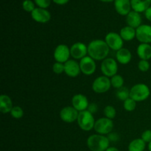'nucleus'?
<instances>
[{
	"label": "nucleus",
	"mask_w": 151,
	"mask_h": 151,
	"mask_svg": "<svg viewBox=\"0 0 151 151\" xmlns=\"http://www.w3.org/2000/svg\"><path fill=\"white\" fill-rule=\"evenodd\" d=\"M110 48L106 42L101 39L93 40L88 45V56L94 60H103L109 53Z\"/></svg>",
	"instance_id": "f257e3e1"
},
{
	"label": "nucleus",
	"mask_w": 151,
	"mask_h": 151,
	"mask_svg": "<svg viewBox=\"0 0 151 151\" xmlns=\"http://www.w3.org/2000/svg\"><path fill=\"white\" fill-rule=\"evenodd\" d=\"M86 144L91 151H106L109 147L110 140L104 135L93 134L87 139Z\"/></svg>",
	"instance_id": "f03ea898"
},
{
	"label": "nucleus",
	"mask_w": 151,
	"mask_h": 151,
	"mask_svg": "<svg viewBox=\"0 0 151 151\" xmlns=\"http://www.w3.org/2000/svg\"><path fill=\"white\" fill-rule=\"evenodd\" d=\"M150 94V90L146 84L138 83L130 90V97L136 102H142L147 100Z\"/></svg>",
	"instance_id": "7ed1b4c3"
},
{
	"label": "nucleus",
	"mask_w": 151,
	"mask_h": 151,
	"mask_svg": "<svg viewBox=\"0 0 151 151\" xmlns=\"http://www.w3.org/2000/svg\"><path fill=\"white\" fill-rule=\"evenodd\" d=\"M77 121L80 128L84 131H90L92 130L95 124L93 114L88 111V110L79 112Z\"/></svg>",
	"instance_id": "20e7f679"
},
{
	"label": "nucleus",
	"mask_w": 151,
	"mask_h": 151,
	"mask_svg": "<svg viewBox=\"0 0 151 151\" xmlns=\"http://www.w3.org/2000/svg\"><path fill=\"white\" fill-rule=\"evenodd\" d=\"M114 128V122L112 119L107 117H102L95 121L94 129L98 134L106 135L111 133Z\"/></svg>",
	"instance_id": "39448f33"
},
{
	"label": "nucleus",
	"mask_w": 151,
	"mask_h": 151,
	"mask_svg": "<svg viewBox=\"0 0 151 151\" xmlns=\"http://www.w3.org/2000/svg\"><path fill=\"white\" fill-rule=\"evenodd\" d=\"M101 72L104 76L112 78L117 74L118 64L116 60L114 58H106L101 63Z\"/></svg>",
	"instance_id": "423d86ee"
},
{
	"label": "nucleus",
	"mask_w": 151,
	"mask_h": 151,
	"mask_svg": "<svg viewBox=\"0 0 151 151\" xmlns=\"http://www.w3.org/2000/svg\"><path fill=\"white\" fill-rule=\"evenodd\" d=\"M111 80L106 76H100L96 78L92 83V90L97 94H103L110 89Z\"/></svg>",
	"instance_id": "0eeeda50"
},
{
	"label": "nucleus",
	"mask_w": 151,
	"mask_h": 151,
	"mask_svg": "<svg viewBox=\"0 0 151 151\" xmlns=\"http://www.w3.org/2000/svg\"><path fill=\"white\" fill-rule=\"evenodd\" d=\"M105 41L109 48L114 51H118L120 49L123 48L124 41L120 36V35L114 32H110L106 35L105 38Z\"/></svg>",
	"instance_id": "6e6552de"
},
{
	"label": "nucleus",
	"mask_w": 151,
	"mask_h": 151,
	"mask_svg": "<svg viewBox=\"0 0 151 151\" xmlns=\"http://www.w3.org/2000/svg\"><path fill=\"white\" fill-rule=\"evenodd\" d=\"M71 56L70 48L66 44H59L54 51V58L56 62L65 63Z\"/></svg>",
	"instance_id": "1a4fd4ad"
},
{
	"label": "nucleus",
	"mask_w": 151,
	"mask_h": 151,
	"mask_svg": "<svg viewBox=\"0 0 151 151\" xmlns=\"http://www.w3.org/2000/svg\"><path fill=\"white\" fill-rule=\"evenodd\" d=\"M136 38L141 44L151 43V26L148 24H142L136 29Z\"/></svg>",
	"instance_id": "9d476101"
},
{
	"label": "nucleus",
	"mask_w": 151,
	"mask_h": 151,
	"mask_svg": "<svg viewBox=\"0 0 151 151\" xmlns=\"http://www.w3.org/2000/svg\"><path fill=\"white\" fill-rule=\"evenodd\" d=\"M79 111L73 106H66L60 111V117L62 121L66 123H72L78 120Z\"/></svg>",
	"instance_id": "9b49d317"
},
{
	"label": "nucleus",
	"mask_w": 151,
	"mask_h": 151,
	"mask_svg": "<svg viewBox=\"0 0 151 151\" xmlns=\"http://www.w3.org/2000/svg\"><path fill=\"white\" fill-rule=\"evenodd\" d=\"M81 71L85 75H91L96 71L97 65L95 60L91 58L90 56H86L80 61Z\"/></svg>",
	"instance_id": "f8f14e48"
},
{
	"label": "nucleus",
	"mask_w": 151,
	"mask_h": 151,
	"mask_svg": "<svg viewBox=\"0 0 151 151\" xmlns=\"http://www.w3.org/2000/svg\"><path fill=\"white\" fill-rule=\"evenodd\" d=\"M71 56L75 60H81L88 54V46L82 42L74 44L70 48Z\"/></svg>",
	"instance_id": "ddd939ff"
},
{
	"label": "nucleus",
	"mask_w": 151,
	"mask_h": 151,
	"mask_svg": "<svg viewBox=\"0 0 151 151\" xmlns=\"http://www.w3.org/2000/svg\"><path fill=\"white\" fill-rule=\"evenodd\" d=\"M72 106L79 112L86 111L89 106L87 97L82 94L74 95L72 99Z\"/></svg>",
	"instance_id": "4468645a"
},
{
	"label": "nucleus",
	"mask_w": 151,
	"mask_h": 151,
	"mask_svg": "<svg viewBox=\"0 0 151 151\" xmlns=\"http://www.w3.org/2000/svg\"><path fill=\"white\" fill-rule=\"evenodd\" d=\"M32 19L38 23H47L51 19V14L47 10L41 7H37L31 13Z\"/></svg>",
	"instance_id": "2eb2a0df"
},
{
	"label": "nucleus",
	"mask_w": 151,
	"mask_h": 151,
	"mask_svg": "<svg viewBox=\"0 0 151 151\" xmlns=\"http://www.w3.org/2000/svg\"><path fill=\"white\" fill-rule=\"evenodd\" d=\"M65 69L64 72L67 76L70 78H76L81 72L80 63H78L76 60H70L64 63Z\"/></svg>",
	"instance_id": "dca6fc26"
},
{
	"label": "nucleus",
	"mask_w": 151,
	"mask_h": 151,
	"mask_svg": "<svg viewBox=\"0 0 151 151\" xmlns=\"http://www.w3.org/2000/svg\"><path fill=\"white\" fill-rule=\"evenodd\" d=\"M114 6L116 11L121 16H127L131 12V0H115Z\"/></svg>",
	"instance_id": "f3484780"
},
{
	"label": "nucleus",
	"mask_w": 151,
	"mask_h": 151,
	"mask_svg": "<svg viewBox=\"0 0 151 151\" xmlns=\"http://www.w3.org/2000/svg\"><path fill=\"white\" fill-rule=\"evenodd\" d=\"M142 22V19L139 13L138 12L133 10L126 16L127 24L128 26L131 27L134 29H137L139 27L141 26Z\"/></svg>",
	"instance_id": "a211bd4d"
},
{
	"label": "nucleus",
	"mask_w": 151,
	"mask_h": 151,
	"mask_svg": "<svg viewBox=\"0 0 151 151\" xmlns=\"http://www.w3.org/2000/svg\"><path fill=\"white\" fill-rule=\"evenodd\" d=\"M116 58L119 63L125 65L130 63L132 58V55L129 50L126 48H122L116 51Z\"/></svg>",
	"instance_id": "6ab92c4d"
},
{
	"label": "nucleus",
	"mask_w": 151,
	"mask_h": 151,
	"mask_svg": "<svg viewBox=\"0 0 151 151\" xmlns=\"http://www.w3.org/2000/svg\"><path fill=\"white\" fill-rule=\"evenodd\" d=\"M137 52L141 60H149L151 58V45L150 44H140L137 47Z\"/></svg>",
	"instance_id": "aec40b11"
},
{
	"label": "nucleus",
	"mask_w": 151,
	"mask_h": 151,
	"mask_svg": "<svg viewBox=\"0 0 151 151\" xmlns=\"http://www.w3.org/2000/svg\"><path fill=\"white\" fill-rule=\"evenodd\" d=\"M13 108V102L10 97L6 94H1L0 96V111L2 114L10 113Z\"/></svg>",
	"instance_id": "412c9836"
},
{
	"label": "nucleus",
	"mask_w": 151,
	"mask_h": 151,
	"mask_svg": "<svg viewBox=\"0 0 151 151\" xmlns=\"http://www.w3.org/2000/svg\"><path fill=\"white\" fill-rule=\"evenodd\" d=\"M131 7L133 10L138 13L145 12L150 7L151 0H131Z\"/></svg>",
	"instance_id": "4be33fe9"
},
{
	"label": "nucleus",
	"mask_w": 151,
	"mask_h": 151,
	"mask_svg": "<svg viewBox=\"0 0 151 151\" xmlns=\"http://www.w3.org/2000/svg\"><path fill=\"white\" fill-rule=\"evenodd\" d=\"M119 35L123 41H131L136 37V29L129 26L124 27L121 29Z\"/></svg>",
	"instance_id": "5701e85b"
},
{
	"label": "nucleus",
	"mask_w": 151,
	"mask_h": 151,
	"mask_svg": "<svg viewBox=\"0 0 151 151\" xmlns=\"http://www.w3.org/2000/svg\"><path fill=\"white\" fill-rule=\"evenodd\" d=\"M146 143L141 138L132 140L128 145V151H145Z\"/></svg>",
	"instance_id": "b1692460"
},
{
	"label": "nucleus",
	"mask_w": 151,
	"mask_h": 151,
	"mask_svg": "<svg viewBox=\"0 0 151 151\" xmlns=\"http://www.w3.org/2000/svg\"><path fill=\"white\" fill-rule=\"evenodd\" d=\"M111 86L116 89H119V88L123 87L124 85V78L121 76L120 75H117L112 77L111 78Z\"/></svg>",
	"instance_id": "393cba45"
},
{
	"label": "nucleus",
	"mask_w": 151,
	"mask_h": 151,
	"mask_svg": "<svg viewBox=\"0 0 151 151\" xmlns=\"http://www.w3.org/2000/svg\"><path fill=\"white\" fill-rule=\"evenodd\" d=\"M116 97L119 100L124 102L130 97V90H128L126 87H122L117 89L116 92Z\"/></svg>",
	"instance_id": "a878e982"
},
{
	"label": "nucleus",
	"mask_w": 151,
	"mask_h": 151,
	"mask_svg": "<svg viewBox=\"0 0 151 151\" xmlns=\"http://www.w3.org/2000/svg\"><path fill=\"white\" fill-rule=\"evenodd\" d=\"M123 107L127 111H133L135 110L136 107H137V102L131 99V97H129L124 101Z\"/></svg>",
	"instance_id": "bb28decb"
},
{
	"label": "nucleus",
	"mask_w": 151,
	"mask_h": 151,
	"mask_svg": "<svg viewBox=\"0 0 151 151\" xmlns=\"http://www.w3.org/2000/svg\"><path fill=\"white\" fill-rule=\"evenodd\" d=\"M10 115L13 116L14 119H21L24 116V110L22 107L19 106H13V109L10 111Z\"/></svg>",
	"instance_id": "cd10ccee"
},
{
	"label": "nucleus",
	"mask_w": 151,
	"mask_h": 151,
	"mask_svg": "<svg viewBox=\"0 0 151 151\" xmlns=\"http://www.w3.org/2000/svg\"><path fill=\"white\" fill-rule=\"evenodd\" d=\"M103 113H104V115L106 117L111 119H113L116 116V109L112 106H106L104 109V111H103Z\"/></svg>",
	"instance_id": "c85d7f7f"
},
{
	"label": "nucleus",
	"mask_w": 151,
	"mask_h": 151,
	"mask_svg": "<svg viewBox=\"0 0 151 151\" xmlns=\"http://www.w3.org/2000/svg\"><path fill=\"white\" fill-rule=\"evenodd\" d=\"M22 7L25 11L30 12V13H32L35 9V4L31 0H24L22 3Z\"/></svg>",
	"instance_id": "c756f323"
},
{
	"label": "nucleus",
	"mask_w": 151,
	"mask_h": 151,
	"mask_svg": "<svg viewBox=\"0 0 151 151\" xmlns=\"http://www.w3.org/2000/svg\"><path fill=\"white\" fill-rule=\"evenodd\" d=\"M65 66L64 63H59V62H55L52 66V70L55 74H61L64 72Z\"/></svg>",
	"instance_id": "7c9ffc66"
},
{
	"label": "nucleus",
	"mask_w": 151,
	"mask_h": 151,
	"mask_svg": "<svg viewBox=\"0 0 151 151\" xmlns=\"http://www.w3.org/2000/svg\"><path fill=\"white\" fill-rule=\"evenodd\" d=\"M138 68L141 72H147L150 69V63H149L148 60H140V61L138 63Z\"/></svg>",
	"instance_id": "2f4dec72"
},
{
	"label": "nucleus",
	"mask_w": 151,
	"mask_h": 151,
	"mask_svg": "<svg viewBox=\"0 0 151 151\" xmlns=\"http://www.w3.org/2000/svg\"><path fill=\"white\" fill-rule=\"evenodd\" d=\"M35 4L41 8H47L50 5L51 0H34Z\"/></svg>",
	"instance_id": "473e14b6"
},
{
	"label": "nucleus",
	"mask_w": 151,
	"mask_h": 151,
	"mask_svg": "<svg viewBox=\"0 0 151 151\" xmlns=\"http://www.w3.org/2000/svg\"><path fill=\"white\" fill-rule=\"evenodd\" d=\"M141 139L145 143H150L151 142V130H146L142 134Z\"/></svg>",
	"instance_id": "72a5a7b5"
},
{
	"label": "nucleus",
	"mask_w": 151,
	"mask_h": 151,
	"mask_svg": "<svg viewBox=\"0 0 151 151\" xmlns=\"http://www.w3.org/2000/svg\"><path fill=\"white\" fill-rule=\"evenodd\" d=\"M88 111L91 114L96 113L97 111V106L95 103H91L88 107Z\"/></svg>",
	"instance_id": "f704fd0d"
},
{
	"label": "nucleus",
	"mask_w": 151,
	"mask_h": 151,
	"mask_svg": "<svg viewBox=\"0 0 151 151\" xmlns=\"http://www.w3.org/2000/svg\"><path fill=\"white\" fill-rule=\"evenodd\" d=\"M145 16L146 19L147 20L151 22V6L145 10Z\"/></svg>",
	"instance_id": "c9c22d12"
},
{
	"label": "nucleus",
	"mask_w": 151,
	"mask_h": 151,
	"mask_svg": "<svg viewBox=\"0 0 151 151\" xmlns=\"http://www.w3.org/2000/svg\"><path fill=\"white\" fill-rule=\"evenodd\" d=\"M55 4H60V5H62V4H65L69 1V0H52Z\"/></svg>",
	"instance_id": "e433bc0d"
},
{
	"label": "nucleus",
	"mask_w": 151,
	"mask_h": 151,
	"mask_svg": "<svg viewBox=\"0 0 151 151\" xmlns=\"http://www.w3.org/2000/svg\"><path fill=\"white\" fill-rule=\"evenodd\" d=\"M109 137H110V138H108L109 139V140H112V141H116V139H117L118 137H117V134H109Z\"/></svg>",
	"instance_id": "4c0bfd02"
},
{
	"label": "nucleus",
	"mask_w": 151,
	"mask_h": 151,
	"mask_svg": "<svg viewBox=\"0 0 151 151\" xmlns=\"http://www.w3.org/2000/svg\"><path fill=\"white\" fill-rule=\"evenodd\" d=\"M106 151H119L116 147H109V148L107 149Z\"/></svg>",
	"instance_id": "58836bf2"
},
{
	"label": "nucleus",
	"mask_w": 151,
	"mask_h": 151,
	"mask_svg": "<svg viewBox=\"0 0 151 151\" xmlns=\"http://www.w3.org/2000/svg\"><path fill=\"white\" fill-rule=\"evenodd\" d=\"M101 1H103V2H111V1H114V0H100Z\"/></svg>",
	"instance_id": "ea45409f"
},
{
	"label": "nucleus",
	"mask_w": 151,
	"mask_h": 151,
	"mask_svg": "<svg viewBox=\"0 0 151 151\" xmlns=\"http://www.w3.org/2000/svg\"><path fill=\"white\" fill-rule=\"evenodd\" d=\"M148 150L149 151H151V142L150 143H148Z\"/></svg>",
	"instance_id": "a19ab883"
}]
</instances>
